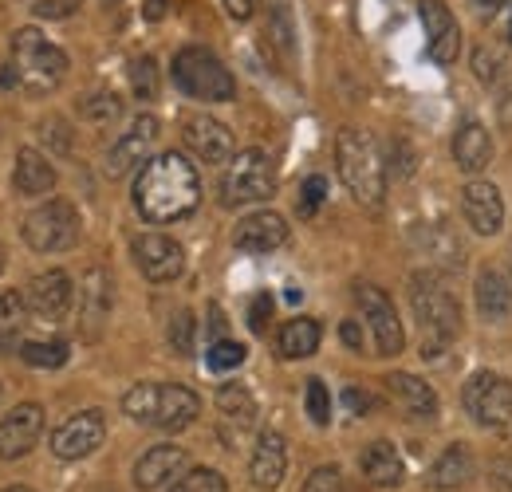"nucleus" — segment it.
<instances>
[{
	"label": "nucleus",
	"mask_w": 512,
	"mask_h": 492,
	"mask_svg": "<svg viewBox=\"0 0 512 492\" xmlns=\"http://www.w3.org/2000/svg\"><path fill=\"white\" fill-rule=\"evenodd\" d=\"M197 205H201V178H197L190 158L170 150L142 166V174L134 182V209L146 221H154V225L186 221Z\"/></svg>",
	"instance_id": "f257e3e1"
},
{
	"label": "nucleus",
	"mask_w": 512,
	"mask_h": 492,
	"mask_svg": "<svg viewBox=\"0 0 512 492\" xmlns=\"http://www.w3.org/2000/svg\"><path fill=\"white\" fill-rule=\"evenodd\" d=\"M335 166H339V178L351 189V197L379 213L386 201V162L375 146V138L359 126H343L339 138H335Z\"/></svg>",
	"instance_id": "f03ea898"
},
{
	"label": "nucleus",
	"mask_w": 512,
	"mask_h": 492,
	"mask_svg": "<svg viewBox=\"0 0 512 492\" xmlns=\"http://www.w3.org/2000/svg\"><path fill=\"white\" fill-rule=\"evenodd\" d=\"M410 304L422 327V359H442L446 347L461 331V308L449 296V288L434 272H414L410 276Z\"/></svg>",
	"instance_id": "7ed1b4c3"
},
{
	"label": "nucleus",
	"mask_w": 512,
	"mask_h": 492,
	"mask_svg": "<svg viewBox=\"0 0 512 492\" xmlns=\"http://www.w3.org/2000/svg\"><path fill=\"white\" fill-rule=\"evenodd\" d=\"M123 410L127 418L142 422V426H158V430H186L197 422L201 414V398L193 394L190 386H162V382H138L123 394Z\"/></svg>",
	"instance_id": "20e7f679"
},
{
	"label": "nucleus",
	"mask_w": 512,
	"mask_h": 492,
	"mask_svg": "<svg viewBox=\"0 0 512 492\" xmlns=\"http://www.w3.org/2000/svg\"><path fill=\"white\" fill-rule=\"evenodd\" d=\"M12 71L20 91L28 95H52L67 75V56L64 48H56L44 32L36 28H20L12 36Z\"/></svg>",
	"instance_id": "39448f33"
},
{
	"label": "nucleus",
	"mask_w": 512,
	"mask_h": 492,
	"mask_svg": "<svg viewBox=\"0 0 512 492\" xmlns=\"http://www.w3.org/2000/svg\"><path fill=\"white\" fill-rule=\"evenodd\" d=\"M170 75H174V87L182 95L197 99V103H229L237 95L233 71L217 60L209 48H201V44L182 48L174 56V63H170Z\"/></svg>",
	"instance_id": "423d86ee"
},
{
	"label": "nucleus",
	"mask_w": 512,
	"mask_h": 492,
	"mask_svg": "<svg viewBox=\"0 0 512 492\" xmlns=\"http://www.w3.org/2000/svg\"><path fill=\"white\" fill-rule=\"evenodd\" d=\"M276 193V166L264 150H241L233 154L225 178H221V205L225 209H241V205H256L264 197Z\"/></svg>",
	"instance_id": "0eeeda50"
},
{
	"label": "nucleus",
	"mask_w": 512,
	"mask_h": 492,
	"mask_svg": "<svg viewBox=\"0 0 512 492\" xmlns=\"http://www.w3.org/2000/svg\"><path fill=\"white\" fill-rule=\"evenodd\" d=\"M75 241H79V213L64 197H52L24 217V245L32 252H67Z\"/></svg>",
	"instance_id": "6e6552de"
},
{
	"label": "nucleus",
	"mask_w": 512,
	"mask_h": 492,
	"mask_svg": "<svg viewBox=\"0 0 512 492\" xmlns=\"http://www.w3.org/2000/svg\"><path fill=\"white\" fill-rule=\"evenodd\" d=\"M461 402L469 410V418L485 430H505L512 422V382L493 374V370H477L465 390H461Z\"/></svg>",
	"instance_id": "1a4fd4ad"
},
{
	"label": "nucleus",
	"mask_w": 512,
	"mask_h": 492,
	"mask_svg": "<svg viewBox=\"0 0 512 492\" xmlns=\"http://www.w3.org/2000/svg\"><path fill=\"white\" fill-rule=\"evenodd\" d=\"M355 300H359V311L367 315L371 331H375V351H379L383 359L402 355L406 331H402V323H398V311L390 304V296H386L383 288H375V284H359V288H355Z\"/></svg>",
	"instance_id": "9d476101"
},
{
	"label": "nucleus",
	"mask_w": 512,
	"mask_h": 492,
	"mask_svg": "<svg viewBox=\"0 0 512 492\" xmlns=\"http://www.w3.org/2000/svg\"><path fill=\"white\" fill-rule=\"evenodd\" d=\"M134 264L150 284H174L186 272V248L174 237L146 233V237L134 241Z\"/></svg>",
	"instance_id": "9b49d317"
},
{
	"label": "nucleus",
	"mask_w": 512,
	"mask_h": 492,
	"mask_svg": "<svg viewBox=\"0 0 512 492\" xmlns=\"http://www.w3.org/2000/svg\"><path fill=\"white\" fill-rule=\"evenodd\" d=\"M182 138H186L193 158H201L205 166L233 162V154H237L233 130L217 123V119H209V115H182Z\"/></svg>",
	"instance_id": "f8f14e48"
},
{
	"label": "nucleus",
	"mask_w": 512,
	"mask_h": 492,
	"mask_svg": "<svg viewBox=\"0 0 512 492\" xmlns=\"http://www.w3.org/2000/svg\"><path fill=\"white\" fill-rule=\"evenodd\" d=\"M103 437H107V418L99 410H83L52 433V453L60 461H83L103 445Z\"/></svg>",
	"instance_id": "ddd939ff"
},
{
	"label": "nucleus",
	"mask_w": 512,
	"mask_h": 492,
	"mask_svg": "<svg viewBox=\"0 0 512 492\" xmlns=\"http://www.w3.org/2000/svg\"><path fill=\"white\" fill-rule=\"evenodd\" d=\"M418 16H422V28H426L430 60L438 63V67H449L461 56V28H457L453 12L442 0H418Z\"/></svg>",
	"instance_id": "4468645a"
},
{
	"label": "nucleus",
	"mask_w": 512,
	"mask_h": 492,
	"mask_svg": "<svg viewBox=\"0 0 512 492\" xmlns=\"http://www.w3.org/2000/svg\"><path fill=\"white\" fill-rule=\"evenodd\" d=\"M461 213L477 237H493L505 225V197L493 182H469L461 189Z\"/></svg>",
	"instance_id": "2eb2a0df"
},
{
	"label": "nucleus",
	"mask_w": 512,
	"mask_h": 492,
	"mask_svg": "<svg viewBox=\"0 0 512 492\" xmlns=\"http://www.w3.org/2000/svg\"><path fill=\"white\" fill-rule=\"evenodd\" d=\"M40 437H44V406L24 402V406H16V410L0 422V457H4V461L28 457Z\"/></svg>",
	"instance_id": "dca6fc26"
},
{
	"label": "nucleus",
	"mask_w": 512,
	"mask_h": 492,
	"mask_svg": "<svg viewBox=\"0 0 512 492\" xmlns=\"http://www.w3.org/2000/svg\"><path fill=\"white\" fill-rule=\"evenodd\" d=\"M154 138H158V119H150V115L134 119L127 134L107 150V162H103L107 178H127L138 162H146V154H150Z\"/></svg>",
	"instance_id": "f3484780"
},
{
	"label": "nucleus",
	"mask_w": 512,
	"mask_h": 492,
	"mask_svg": "<svg viewBox=\"0 0 512 492\" xmlns=\"http://www.w3.org/2000/svg\"><path fill=\"white\" fill-rule=\"evenodd\" d=\"M71 296H75V288H71V276L64 268H52L28 284V308L44 323H60L71 311Z\"/></svg>",
	"instance_id": "a211bd4d"
},
{
	"label": "nucleus",
	"mask_w": 512,
	"mask_h": 492,
	"mask_svg": "<svg viewBox=\"0 0 512 492\" xmlns=\"http://www.w3.org/2000/svg\"><path fill=\"white\" fill-rule=\"evenodd\" d=\"M186 465H190V457H186L182 445H154V449H146V453L138 457V465H134V485L142 492L162 489V485H170Z\"/></svg>",
	"instance_id": "6ab92c4d"
},
{
	"label": "nucleus",
	"mask_w": 512,
	"mask_h": 492,
	"mask_svg": "<svg viewBox=\"0 0 512 492\" xmlns=\"http://www.w3.org/2000/svg\"><path fill=\"white\" fill-rule=\"evenodd\" d=\"M233 245L241 248V252H276L280 245H288V221L280 217V213H253V217H245L237 229H233Z\"/></svg>",
	"instance_id": "aec40b11"
},
{
	"label": "nucleus",
	"mask_w": 512,
	"mask_h": 492,
	"mask_svg": "<svg viewBox=\"0 0 512 492\" xmlns=\"http://www.w3.org/2000/svg\"><path fill=\"white\" fill-rule=\"evenodd\" d=\"M79 315H83V335L95 339L111 315V276L107 268H87L79 284Z\"/></svg>",
	"instance_id": "412c9836"
},
{
	"label": "nucleus",
	"mask_w": 512,
	"mask_h": 492,
	"mask_svg": "<svg viewBox=\"0 0 512 492\" xmlns=\"http://www.w3.org/2000/svg\"><path fill=\"white\" fill-rule=\"evenodd\" d=\"M386 390L398 402V410H406L410 418H434L438 414V390L418 374L394 370V374H386Z\"/></svg>",
	"instance_id": "4be33fe9"
},
{
	"label": "nucleus",
	"mask_w": 512,
	"mask_h": 492,
	"mask_svg": "<svg viewBox=\"0 0 512 492\" xmlns=\"http://www.w3.org/2000/svg\"><path fill=\"white\" fill-rule=\"evenodd\" d=\"M284 469H288V445L276 430H264L256 437L253 461H249V473H253V485L264 492H272L284 481Z\"/></svg>",
	"instance_id": "5701e85b"
},
{
	"label": "nucleus",
	"mask_w": 512,
	"mask_h": 492,
	"mask_svg": "<svg viewBox=\"0 0 512 492\" xmlns=\"http://www.w3.org/2000/svg\"><path fill=\"white\" fill-rule=\"evenodd\" d=\"M453 162L465 174H481L493 162V138H489V130L477 123V119L457 126V134H453Z\"/></svg>",
	"instance_id": "b1692460"
},
{
	"label": "nucleus",
	"mask_w": 512,
	"mask_h": 492,
	"mask_svg": "<svg viewBox=\"0 0 512 492\" xmlns=\"http://www.w3.org/2000/svg\"><path fill=\"white\" fill-rule=\"evenodd\" d=\"M12 185H16V193H24V197L52 193V189H56V170H52V162H48L40 150L24 146V150L16 154V166H12Z\"/></svg>",
	"instance_id": "393cba45"
},
{
	"label": "nucleus",
	"mask_w": 512,
	"mask_h": 492,
	"mask_svg": "<svg viewBox=\"0 0 512 492\" xmlns=\"http://www.w3.org/2000/svg\"><path fill=\"white\" fill-rule=\"evenodd\" d=\"M359 469L375 489H394L406 477V465H402V457H398V449L390 441H371L363 449V457H359Z\"/></svg>",
	"instance_id": "a878e982"
},
{
	"label": "nucleus",
	"mask_w": 512,
	"mask_h": 492,
	"mask_svg": "<svg viewBox=\"0 0 512 492\" xmlns=\"http://www.w3.org/2000/svg\"><path fill=\"white\" fill-rule=\"evenodd\" d=\"M469 477H473V453L465 445H449L446 453L434 461V469H430V489L453 492L461 485H469Z\"/></svg>",
	"instance_id": "bb28decb"
},
{
	"label": "nucleus",
	"mask_w": 512,
	"mask_h": 492,
	"mask_svg": "<svg viewBox=\"0 0 512 492\" xmlns=\"http://www.w3.org/2000/svg\"><path fill=\"white\" fill-rule=\"evenodd\" d=\"M473 292H477V308H481L485 319H505V315H509L512 284L497 272V268H481V272H477Z\"/></svg>",
	"instance_id": "cd10ccee"
},
{
	"label": "nucleus",
	"mask_w": 512,
	"mask_h": 492,
	"mask_svg": "<svg viewBox=\"0 0 512 492\" xmlns=\"http://www.w3.org/2000/svg\"><path fill=\"white\" fill-rule=\"evenodd\" d=\"M320 339H323V331L316 319H292V323H284L280 335H276V355H280V359H308V355H316Z\"/></svg>",
	"instance_id": "c85d7f7f"
},
{
	"label": "nucleus",
	"mask_w": 512,
	"mask_h": 492,
	"mask_svg": "<svg viewBox=\"0 0 512 492\" xmlns=\"http://www.w3.org/2000/svg\"><path fill=\"white\" fill-rule=\"evenodd\" d=\"M217 410H221L225 422H233V430H249L256 422V398L241 382L217 390Z\"/></svg>",
	"instance_id": "c756f323"
},
{
	"label": "nucleus",
	"mask_w": 512,
	"mask_h": 492,
	"mask_svg": "<svg viewBox=\"0 0 512 492\" xmlns=\"http://www.w3.org/2000/svg\"><path fill=\"white\" fill-rule=\"evenodd\" d=\"M28 296H20V292H4L0 296V347H12L16 339H20V331H24V323H28Z\"/></svg>",
	"instance_id": "7c9ffc66"
},
{
	"label": "nucleus",
	"mask_w": 512,
	"mask_h": 492,
	"mask_svg": "<svg viewBox=\"0 0 512 492\" xmlns=\"http://www.w3.org/2000/svg\"><path fill=\"white\" fill-rule=\"evenodd\" d=\"M67 355H71V347H67L64 339H32V343L20 347V359H24L28 367H40V370L64 367Z\"/></svg>",
	"instance_id": "2f4dec72"
},
{
	"label": "nucleus",
	"mask_w": 512,
	"mask_h": 492,
	"mask_svg": "<svg viewBox=\"0 0 512 492\" xmlns=\"http://www.w3.org/2000/svg\"><path fill=\"white\" fill-rule=\"evenodd\" d=\"M245 347L237 343V339H217V343H209V351H205V367L213 370V374H229V370H237L245 363Z\"/></svg>",
	"instance_id": "473e14b6"
},
{
	"label": "nucleus",
	"mask_w": 512,
	"mask_h": 492,
	"mask_svg": "<svg viewBox=\"0 0 512 492\" xmlns=\"http://www.w3.org/2000/svg\"><path fill=\"white\" fill-rule=\"evenodd\" d=\"M83 119H91V123H115L119 115H123V99L119 95H111V91H99V95H91V99H83Z\"/></svg>",
	"instance_id": "72a5a7b5"
},
{
	"label": "nucleus",
	"mask_w": 512,
	"mask_h": 492,
	"mask_svg": "<svg viewBox=\"0 0 512 492\" xmlns=\"http://www.w3.org/2000/svg\"><path fill=\"white\" fill-rule=\"evenodd\" d=\"M225 477L217 473V469H190V473H182L178 481H174V489L170 492H225Z\"/></svg>",
	"instance_id": "f704fd0d"
},
{
	"label": "nucleus",
	"mask_w": 512,
	"mask_h": 492,
	"mask_svg": "<svg viewBox=\"0 0 512 492\" xmlns=\"http://www.w3.org/2000/svg\"><path fill=\"white\" fill-rule=\"evenodd\" d=\"M130 83H134L138 99H158V63L150 56H138L130 63Z\"/></svg>",
	"instance_id": "c9c22d12"
},
{
	"label": "nucleus",
	"mask_w": 512,
	"mask_h": 492,
	"mask_svg": "<svg viewBox=\"0 0 512 492\" xmlns=\"http://www.w3.org/2000/svg\"><path fill=\"white\" fill-rule=\"evenodd\" d=\"M166 339L178 355H190L193 351V311H174L170 327H166Z\"/></svg>",
	"instance_id": "e433bc0d"
},
{
	"label": "nucleus",
	"mask_w": 512,
	"mask_h": 492,
	"mask_svg": "<svg viewBox=\"0 0 512 492\" xmlns=\"http://www.w3.org/2000/svg\"><path fill=\"white\" fill-rule=\"evenodd\" d=\"M327 201V178H320V174H312L308 182H304V189H300V217H316L320 213V205Z\"/></svg>",
	"instance_id": "4c0bfd02"
},
{
	"label": "nucleus",
	"mask_w": 512,
	"mask_h": 492,
	"mask_svg": "<svg viewBox=\"0 0 512 492\" xmlns=\"http://www.w3.org/2000/svg\"><path fill=\"white\" fill-rule=\"evenodd\" d=\"M304 492H347L343 469H339V465H320V469L304 481Z\"/></svg>",
	"instance_id": "58836bf2"
},
{
	"label": "nucleus",
	"mask_w": 512,
	"mask_h": 492,
	"mask_svg": "<svg viewBox=\"0 0 512 492\" xmlns=\"http://www.w3.org/2000/svg\"><path fill=\"white\" fill-rule=\"evenodd\" d=\"M308 418H312L316 426H327V422H331V394H327V386H323L320 378L308 382Z\"/></svg>",
	"instance_id": "ea45409f"
},
{
	"label": "nucleus",
	"mask_w": 512,
	"mask_h": 492,
	"mask_svg": "<svg viewBox=\"0 0 512 492\" xmlns=\"http://www.w3.org/2000/svg\"><path fill=\"white\" fill-rule=\"evenodd\" d=\"M473 75H477L485 87H493V83L501 79V56L489 52V48H477V52H473Z\"/></svg>",
	"instance_id": "a19ab883"
},
{
	"label": "nucleus",
	"mask_w": 512,
	"mask_h": 492,
	"mask_svg": "<svg viewBox=\"0 0 512 492\" xmlns=\"http://www.w3.org/2000/svg\"><path fill=\"white\" fill-rule=\"evenodd\" d=\"M272 296L268 292H260L253 296V304H249V327H253V335H264L268 331V323H272Z\"/></svg>",
	"instance_id": "79ce46f5"
},
{
	"label": "nucleus",
	"mask_w": 512,
	"mask_h": 492,
	"mask_svg": "<svg viewBox=\"0 0 512 492\" xmlns=\"http://www.w3.org/2000/svg\"><path fill=\"white\" fill-rule=\"evenodd\" d=\"M79 4H83V0H36L32 12H36L40 20H67L71 12H79Z\"/></svg>",
	"instance_id": "37998d69"
},
{
	"label": "nucleus",
	"mask_w": 512,
	"mask_h": 492,
	"mask_svg": "<svg viewBox=\"0 0 512 492\" xmlns=\"http://www.w3.org/2000/svg\"><path fill=\"white\" fill-rule=\"evenodd\" d=\"M40 134L60 150V154H67L71 150V134H67V126L60 123V119H52V123H40Z\"/></svg>",
	"instance_id": "c03bdc74"
},
{
	"label": "nucleus",
	"mask_w": 512,
	"mask_h": 492,
	"mask_svg": "<svg viewBox=\"0 0 512 492\" xmlns=\"http://www.w3.org/2000/svg\"><path fill=\"white\" fill-rule=\"evenodd\" d=\"M343 406H347L351 414H367V410H371V394H363V390L347 386V390H343Z\"/></svg>",
	"instance_id": "a18cd8bd"
},
{
	"label": "nucleus",
	"mask_w": 512,
	"mask_h": 492,
	"mask_svg": "<svg viewBox=\"0 0 512 492\" xmlns=\"http://www.w3.org/2000/svg\"><path fill=\"white\" fill-rule=\"evenodd\" d=\"M339 335H343V343H347L351 351H363V331H359V323H351V319H347V323L339 327Z\"/></svg>",
	"instance_id": "49530a36"
},
{
	"label": "nucleus",
	"mask_w": 512,
	"mask_h": 492,
	"mask_svg": "<svg viewBox=\"0 0 512 492\" xmlns=\"http://www.w3.org/2000/svg\"><path fill=\"white\" fill-rule=\"evenodd\" d=\"M493 481L512 489V457H493Z\"/></svg>",
	"instance_id": "de8ad7c7"
},
{
	"label": "nucleus",
	"mask_w": 512,
	"mask_h": 492,
	"mask_svg": "<svg viewBox=\"0 0 512 492\" xmlns=\"http://www.w3.org/2000/svg\"><path fill=\"white\" fill-rule=\"evenodd\" d=\"M256 8V0H225V12L233 16V20H249Z\"/></svg>",
	"instance_id": "09e8293b"
},
{
	"label": "nucleus",
	"mask_w": 512,
	"mask_h": 492,
	"mask_svg": "<svg viewBox=\"0 0 512 492\" xmlns=\"http://www.w3.org/2000/svg\"><path fill=\"white\" fill-rule=\"evenodd\" d=\"M142 16H146V20H162V16H166V0H146Z\"/></svg>",
	"instance_id": "8fccbe9b"
},
{
	"label": "nucleus",
	"mask_w": 512,
	"mask_h": 492,
	"mask_svg": "<svg viewBox=\"0 0 512 492\" xmlns=\"http://www.w3.org/2000/svg\"><path fill=\"white\" fill-rule=\"evenodd\" d=\"M505 4H509V0H473V8H477V12H485V16H497Z\"/></svg>",
	"instance_id": "3c124183"
},
{
	"label": "nucleus",
	"mask_w": 512,
	"mask_h": 492,
	"mask_svg": "<svg viewBox=\"0 0 512 492\" xmlns=\"http://www.w3.org/2000/svg\"><path fill=\"white\" fill-rule=\"evenodd\" d=\"M501 123L512 126V87L505 91V103H501Z\"/></svg>",
	"instance_id": "603ef678"
},
{
	"label": "nucleus",
	"mask_w": 512,
	"mask_h": 492,
	"mask_svg": "<svg viewBox=\"0 0 512 492\" xmlns=\"http://www.w3.org/2000/svg\"><path fill=\"white\" fill-rule=\"evenodd\" d=\"M0 492H36V489H28V485H8V489H0Z\"/></svg>",
	"instance_id": "864d4df0"
},
{
	"label": "nucleus",
	"mask_w": 512,
	"mask_h": 492,
	"mask_svg": "<svg viewBox=\"0 0 512 492\" xmlns=\"http://www.w3.org/2000/svg\"><path fill=\"white\" fill-rule=\"evenodd\" d=\"M0 272H4V245H0Z\"/></svg>",
	"instance_id": "5fc2aeb1"
},
{
	"label": "nucleus",
	"mask_w": 512,
	"mask_h": 492,
	"mask_svg": "<svg viewBox=\"0 0 512 492\" xmlns=\"http://www.w3.org/2000/svg\"><path fill=\"white\" fill-rule=\"evenodd\" d=\"M509 40H512V28H509Z\"/></svg>",
	"instance_id": "6e6d98bb"
}]
</instances>
